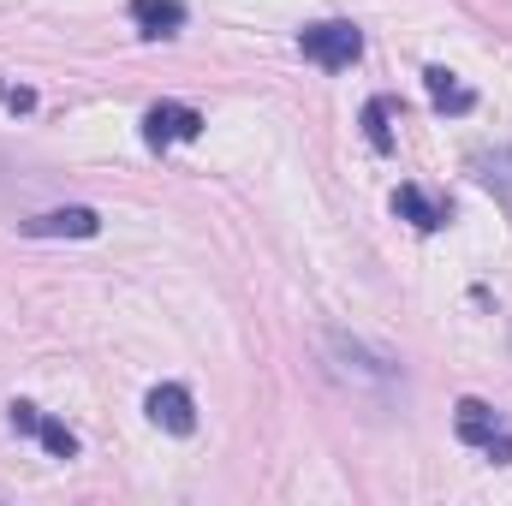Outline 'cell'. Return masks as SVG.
Instances as JSON below:
<instances>
[{"label": "cell", "mask_w": 512, "mask_h": 506, "mask_svg": "<svg viewBox=\"0 0 512 506\" xmlns=\"http://www.w3.org/2000/svg\"><path fill=\"white\" fill-rule=\"evenodd\" d=\"M298 48H304V60L340 72V66H352V60L364 54V30L346 24V18H322V24H304V30H298Z\"/></svg>", "instance_id": "1"}, {"label": "cell", "mask_w": 512, "mask_h": 506, "mask_svg": "<svg viewBox=\"0 0 512 506\" xmlns=\"http://www.w3.org/2000/svg\"><path fill=\"white\" fill-rule=\"evenodd\" d=\"M453 429H459V441H471V447L495 453V465H507V459H512V429L501 423V411H495V405H483V399H459Z\"/></svg>", "instance_id": "2"}, {"label": "cell", "mask_w": 512, "mask_h": 506, "mask_svg": "<svg viewBox=\"0 0 512 506\" xmlns=\"http://www.w3.org/2000/svg\"><path fill=\"white\" fill-rule=\"evenodd\" d=\"M191 137H203V114L185 108V102H155L143 114V143L149 149H173V143H191Z\"/></svg>", "instance_id": "3"}, {"label": "cell", "mask_w": 512, "mask_h": 506, "mask_svg": "<svg viewBox=\"0 0 512 506\" xmlns=\"http://www.w3.org/2000/svg\"><path fill=\"white\" fill-rule=\"evenodd\" d=\"M18 233L24 239H96L102 233V215L96 209H48V215H30V221H18Z\"/></svg>", "instance_id": "4"}, {"label": "cell", "mask_w": 512, "mask_h": 506, "mask_svg": "<svg viewBox=\"0 0 512 506\" xmlns=\"http://www.w3.org/2000/svg\"><path fill=\"white\" fill-rule=\"evenodd\" d=\"M149 423L155 429H167V435H191L197 429V405H191V393L179 387V381H161V387H149Z\"/></svg>", "instance_id": "5"}, {"label": "cell", "mask_w": 512, "mask_h": 506, "mask_svg": "<svg viewBox=\"0 0 512 506\" xmlns=\"http://www.w3.org/2000/svg\"><path fill=\"white\" fill-rule=\"evenodd\" d=\"M393 209H399L417 233H441V227H447V203L429 197L423 185H399V191H393Z\"/></svg>", "instance_id": "6"}, {"label": "cell", "mask_w": 512, "mask_h": 506, "mask_svg": "<svg viewBox=\"0 0 512 506\" xmlns=\"http://www.w3.org/2000/svg\"><path fill=\"white\" fill-rule=\"evenodd\" d=\"M131 18H137V30L143 36H179V24H185V6L179 0H131Z\"/></svg>", "instance_id": "7"}, {"label": "cell", "mask_w": 512, "mask_h": 506, "mask_svg": "<svg viewBox=\"0 0 512 506\" xmlns=\"http://www.w3.org/2000/svg\"><path fill=\"white\" fill-rule=\"evenodd\" d=\"M471 167H477L483 191H495V203H501V209L512 215V149H483Z\"/></svg>", "instance_id": "8"}, {"label": "cell", "mask_w": 512, "mask_h": 506, "mask_svg": "<svg viewBox=\"0 0 512 506\" xmlns=\"http://www.w3.org/2000/svg\"><path fill=\"white\" fill-rule=\"evenodd\" d=\"M423 84H429V102H435L441 114H471V108H477V96H471L447 66H429V72H423Z\"/></svg>", "instance_id": "9"}, {"label": "cell", "mask_w": 512, "mask_h": 506, "mask_svg": "<svg viewBox=\"0 0 512 506\" xmlns=\"http://www.w3.org/2000/svg\"><path fill=\"white\" fill-rule=\"evenodd\" d=\"M387 120H393V102L376 96V102L364 108V137H370V149H393V126H387Z\"/></svg>", "instance_id": "10"}, {"label": "cell", "mask_w": 512, "mask_h": 506, "mask_svg": "<svg viewBox=\"0 0 512 506\" xmlns=\"http://www.w3.org/2000/svg\"><path fill=\"white\" fill-rule=\"evenodd\" d=\"M36 435H42V447H48L54 459H72V453H78V435H72L60 417H42V423H36Z\"/></svg>", "instance_id": "11"}, {"label": "cell", "mask_w": 512, "mask_h": 506, "mask_svg": "<svg viewBox=\"0 0 512 506\" xmlns=\"http://www.w3.org/2000/svg\"><path fill=\"white\" fill-rule=\"evenodd\" d=\"M0 102H6L12 114H30V108H36V96H30L24 84H0Z\"/></svg>", "instance_id": "12"}]
</instances>
